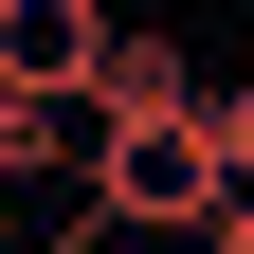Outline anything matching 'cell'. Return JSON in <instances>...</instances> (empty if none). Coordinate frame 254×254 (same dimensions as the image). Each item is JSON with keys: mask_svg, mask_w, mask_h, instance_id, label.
<instances>
[{"mask_svg": "<svg viewBox=\"0 0 254 254\" xmlns=\"http://www.w3.org/2000/svg\"><path fill=\"white\" fill-rule=\"evenodd\" d=\"M37 182H73V200H91V109H37V91H0V200H37Z\"/></svg>", "mask_w": 254, "mask_h": 254, "instance_id": "obj_4", "label": "cell"}, {"mask_svg": "<svg viewBox=\"0 0 254 254\" xmlns=\"http://www.w3.org/2000/svg\"><path fill=\"white\" fill-rule=\"evenodd\" d=\"M145 109H218V73H200L182 37H145V18H127L109 73H91V127H145Z\"/></svg>", "mask_w": 254, "mask_h": 254, "instance_id": "obj_3", "label": "cell"}, {"mask_svg": "<svg viewBox=\"0 0 254 254\" xmlns=\"http://www.w3.org/2000/svg\"><path fill=\"white\" fill-rule=\"evenodd\" d=\"M200 254H254V182H236V200H218V236H200Z\"/></svg>", "mask_w": 254, "mask_h": 254, "instance_id": "obj_6", "label": "cell"}, {"mask_svg": "<svg viewBox=\"0 0 254 254\" xmlns=\"http://www.w3.org/2000/svg\"><path fill=\"white\" fill-rule=\"evenodd\" d=\"M109 0H0V91H37V109H91V73H109Z\"/></svg>", "mask_w": 254, "mask_h": 254, "instance_id": "obj_2", "label": "cell"}, {"mask_svg": "<svg viewBox=\"0 0 254 254\" xmlns=\"http://www.w3.org/2000/svg\"><path fill=\"white\" fill-rule=\"evenodd\" d=\"M0 254H18V200H0Z\"/></svg>", "mask_w": 254, "mask_h": 254, "instance_id": "obj_7", "label": "cell"}, {"mask_svg": "<svg viewBox=\"0 0 254 254\" xmlns=\"http://www.w3.org/2000/svg\"><path fill=\"white\" fill-rule=\"evenodd\" d=\"M218 145H236V182H254V55H236V91H218Z\"/></svg>", "mask_w": 254, "mask_h": 254, "instance_id": "obj_5", "label": "cell"}, {"mask_svg": "<svg viewBox=\"0 0 254 254\" xmlns=\"http://www.w3.org/2000/svg\"><path fill=\"white\" fill-rule=\"evenodd\" d=\"M218 200H236V145H218V109H145V127H91V236H218Z\"/></svg>", "mask_w": 254, "mask_h": 254, "instance_id": "obj_1", "label": "cell"}]
</instances>
